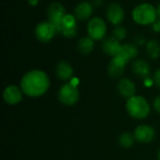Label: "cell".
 I'll use <instances>...</instances> for the list:
<instances>
[{
	"instance_id": "7c38bea8",
	"label": "cell",
	"mask_w": 160,
	"mask_h": 160,
	"mask_svg": "<svg viewBox=\"0 0 160 160\" xmlns=\"http://www.w3.org/2000/svg\"><path fill=\"white\" fill-rule=\"evenodd\" d=\"M122 44H120V41L118 39H116L113 36L105 38L102 41V50L103 52L108 54L111 55L112 57L116 56L121 49Z\"/></svg>"
},
{
	"instance_id": "d6986e66",
	"label": "cell",
	"mask_w": 160,
	"mask_h": 160,
	"mask_svg": "<svg viewBox=\"0 0 160 160\" xmlns=\"http://www.w3.org/2000/svg\"><path fill=\"white\" fill-rule=\"evenodd\" d=\"M95 47L94 39L90 37H83L78 42V50L82 54H89L93 52Z\"/></svg>"
},
{
	"instance_id": "f546056e",
	"label": "cell",
	"mask_w": 160,
	"mask_h": 160,
	"mask_svg": "<svg viewBox=\"0 0 160 160\" xmlns=\"http://www.w3.org/2000/svg\"><path fill=\"white\" fill-rule=\"evenodd\" d=\"M158 160H160V150L159 152H158Z\"/></svg>"
},
{
	"instance_id": "e0dca14e",
	"label": "cell",
	"mask_w": 160,
	"mask_h": 160,
	"mask_svg": "<svg viewBox=\"0 0 160 160\" xmlns=\"http://www.w3.org/2000/svg\"><path fill=\"white\" fill-rule=\"evenodd\" d=\"M56 76L62 81H69L73 76V68L67 61H61L57 64L55 68Z\"/></svg>"
},
{
	"instance_id": "277c9868",
	"label": "cell",
	"mask_w": 160,
	"mask_h": 160,
	"mask_svg": "<svg viewBox=\"0 0 160 160\" xmlns=\"http://www.w3.org/2000/svg\"><path fill=\"white\" fill-rule=\"evenodd\" d=\"M58 98L63 104L67 106L75 105L80 98V93L77 85H74L70 82L64 84L59 90Z\"/></svg>"
},
{
	"instance_id": "44dd1931",
	"label": "cell",
	"mask_w": 160,
	"mask_h": 160,
	"mask_svg": "<svg viewBox=\"0 0 160 160\" xmlns=\"http://www.w3.org/2000/svg\"><path fill=\"white\" fill-rule=\"evenodd\" d=\"M135 137L130 133H123L119 137V143L124 148H130L134 144Z\"/></svg>"
},
{
	"instance_id": "7402d4cb",
	"label": "cell",
	"mask_w": 160,
	"mask_h": 160,
	"mask_svg": "<svg viewBox=\"0 0 160 160\" xmlns=\"http://www.w3.org/2000/svg\"><path fill=\"white\" fill-rule=\"evenodd\" d=\"M127 36V29L122 26V25H117L114 30H113V37L118 39L119 41L120 40H123Z\"/></svg>"
},
{
	"instance_id": "f1b7e54d",
	"label": "cell",
	"mask_w": 160,
	"mask_h": 160,
	"mask_svg": "<svg viewBox=\"0 0 160 160\" xmlns=\"http://www.w3.org/2000/svg\"><path fill=\"white\" fill-rule=\"evenodd\" d=\"M157 11H158V16L159 17V19H160V4L158 5V8H157Z\"/></svg>"
},
{
	"instance_id": "52a82bcc",
	"label": "cell",
	"mask_w": 160,
	"mask_h": 160,
	"mask_svg": "<svg viewBox=\"0 0 160 160\" xmlns=\"http://www.w3.org/2000/svg\"><path fill=\"white\" fill-rule=\"evenodd\" d=\"M47 14H48L49 22H52L55 26L56 31H57L62 23L64 17L67 15L65 7L58 2H54L49 6Z\"/></svg>"
},
{
	"instance_id": "30bf717a",
	"label": "cell",
	"mask_w": 160,
	"mask_h": 160,
	"mask_svg": "<svg viewBox=\"0 0 160 160\" xmlns=\"http://www.w3.org/2000/svg\"><path fill=\"white\" fill-rule=\"evenodd\" d=\"M156 136V131L155 129L146 125H142L139 126L134 132V137L135 140L138 141L141 143H148L151 142Z\"/></svg>"
},
{
	"instance_id": "d4e9b609",
	"label": "cell",
	"mask_w": 160,
	"mask_h": 160,
	"mask_svg": "<svg viewBox=\"0 0 160 160\" xmlns=\"http://www.w3.org/2000/svg\"><path fill=\"white\" fill-rule=\"evenodd\" d=\"M154 81H155L156 84L158 85V87L160 88V68L158 69V70H157V72L155 73Z\"/></svg>"
},
{
	"instance_id": "2e32d148",
	"label": "cell",
	"mask_w": 160,
	"mask_h": 160,
	"mask_svg": "<svg viewBox=\"0 0 160 160\" xmlns=\"http://www.w3.org/2000/svg\"><path fill=\"white\" fill-rule=\"evenodd\" d=\"M138 55V49L135 44L133 43H126L122 44L121 49L116 56L122 58L127 63H128L130 60L134 59Z\"/></svg>"
},
{
	"instance_id": "7a4b0ae2",
	"label": "cell",
	"mask_w": 160,
	"mask_h": 160,
	"mask_svg": "<svg viewBox=\"0 0 160 160\" xmlns=\"http://www.w3.org/2000/svg\"><path fill=\"white\" fill-rule=\"evenodd\" d=\"M132 18L136 23L141 25L153 24L158 19V11L151 4H140L133 9Z\"/></svg>"
},
{
	"instance_id": "cb8c5ba5",
	"label": "cell",
	"mask_w": 160,
	"mask_h": 160,
	"mask_svg": "<svg viewBox=\"0 0 160 160\" xmlns=\"http://www.w3.org/2000/svg\"><path fill=\"white\" fill-rule=\"evenodd\" d=\"M154 108L160 114V96L154 100Z\"/></svg>"
},
{
	"instance_id": "9a60e30c",
	"label": "cell",
	"mask_w": 160,
	"mask_h": 160,
	"mask_svg": "<svg viewBox=\"0 0 160 160\" xmlns=\"http://www.w3.org/2000/svg\"><path fill=\"white\" fill-rule=\"evenodd\" d=\"M118 91L123 98L129 99L135 96L136 87L129 79H122L118 83Z\"/></svg>"
},
{
	"instance_id": "83f0119b",
	"label": "cell",
	"mask_w": 160,
	"mask_h": 160,
	"mask_svg": "<svg viewBox=\"0 0 160 160\" xmlns=\"http://www.w3.org/2000/svg\"><path fill=\"white\" fill-rule=\"evenodd\" d=\"M152 83H153V82H152L149 78H147V79L144 80V84H145L146 86H151Z\"/></svg>"
},
{
	"instance_id": "9c48e42d",
	"label": "cell",
	"mask_w": 160,
	"mask_h": 160,
	"mask_svg": "<svg viewBox=\"0 0 160 160\" xmlns=\"http://www.w3.org/2000/svg\"><path fill=\"white\" fill-rule=\"evenodd\" d=\"M106 15L108 21L114 25H120V23L125 19V11L121 5L117 3H112L109 5L107 8Z\"/></svg>"
},
{
	"instance_id": "603a6c76",
	"label": "cell",
	"mask_w": 160,
	"mask_h": 160,
	"mask_svg": "<svg viewBox=\"0 0 160 160\" xmlns=\"http://www.w3.org/2000/svg\"><path fill=\"white\" fill-rule=\"evenodd\" d=\"M152 28L156 33L160 32V19H157L156 22L152 24Z\"/></svg>"
},
{
	"instance_id": "484cf974",
	"label": "cell",
	"mask_w": 160,
	"mask_h": 160,
	"mask_svg": "<svg viewBox=\"0 0 160 160\" xmlns=\"http://www.w3.org/2000/svg\"><path fill=\"white\" fill-rule=\"evenodd\" d=\"M134 42L138 45H142V44H144L145 43V39L144 38L141 37V36H137L135 38H134Z\"/></svg>"
},
{
	"instance_id": "ba28073f",
	"label": "cell",
	"mask_w": 160,
	"mask_h": 160,
	"mask_svg": "<svg viewBox=\"0 0 160 160\" xmlns=\"http://www.w3.org/2000/svg\"><path fill=\"white\" fill-rule=\"evenodd\" d=\"M57 33L61 34L62 36L68 38H74L78 33L76 17L72 14H67L64 17L60 27L58 28Z\"/></svg>"
},
{
	"instance_id": "4fadbf2b",
	"label": "cell",
	"mask_w": 160,
	"mask_h": 160,
	"mask_svg": "<svg viewBox=\"0 0 160 160\" xmlns=\"http://www.w3.org/2000/svg\"><path fill=\"white\" fill-rule=\"evenodd\" d=\"M127 64L128 63L125 60H123L122 58H120L118 56L112 57V61L109 64V68H108L109 75L113 78L121 77L125 71V68H126Z\"/></svg>"
},
{
	"instance_id": "8fae6325",
	"label": "cell",
	"mask_w": 160,
	"mask_h": 160,
	"mask_svg": "<svg viewBox=\"0 0 160 160\" xmlns=\"http://www.w3.org/2000/svg\"><path fill=\"white\" fill-rule=\"evenodd\" d=\"M3 98L8 104H18L22 99V91L15 85H9L4 90Z\"/></svg>"
},
{
	"instance_id": "5b68a950",
	"label": "cell",
	"mask_w": 160,
	"mask_h": 160,
	"mask_svg": "<svg viewBox=\"0 0 160 160\" xmlns=\"http://www.w3.org/2000/svg\"><path fill=\"white\" fill-rule=\"evenodd\" d=\"M87 33L94 40H101L105 38L107 33V25L104 20L100 17H94L87 23Z\"/></svg>"
},
{
	"instance_id": "ffe728a7",
	"label": "cell",
	"mask_w": 160,
	"mask_h": 160,
	"mask_svg": "<svg viewBox=\"0 0 160 160\" xmlns=\"http://www.w3.org/2000/svg\"><path fill=\"white\" fill-rule=\"evenodd\" d=\"M147 55L152 59H157L160 55V45L157 40H150L146 43Z\"/></svg>"
},
{
	"instance_id": "ac0fdd59",
	"label": "cell",
	"mask_w": 160,
	"mask_h": 160,
	"mask_svg": "<svg viewBox=\"0 0 160 160\" xmlns=\"http://www.w3.org/2000/svg\"><path fill=\"white\" fill-rule=\"evenodd\" d=\"M132 69H133V72L140 78H142V79H147L149 78V75H150V66L149 64L142 60V59H137L133 62L132 64Z\"/></svg>"
},
{
	"instance_id": "4316f807",
	"label": "cell",
	"mask_w": 160,
	"mask_h": 160,
	"mask_svg": "<svg viewBox=\"0 0 160 160\" xmlns=\"http://www.w3.org/2000/svg\"><path fill=\"white\" fill-rule=\"evenodd\" d=\"M27 1H28V4L33 7H35L38 4V0H27Z\"/></svg>"
},
{
	"instance_id": "6da1fadb",
	"label": "cell",
	"mask_w": 160,
	"mask_h": 160,
	"mask_svg": "<svg viewBox=\"0 0 160 160\" xmlns=\"http://www.w3.org/2000/svg\"><path fill=\"white\" fill-rule=\"evenodd\" d=\"M49 87V77L42 70H31L24 74L21 80V89L22 93L31 98H38L44 95Z\"/></svg>"
},
{
	"instance_id": "8992f818",
	"label": "cell",
	"mask_w": 160,
	"mask_h": 160,
	"mask_svg": "<svg viewBox=\"0 0 160 160\" xmlns=\"http://www.w3.org/2000/svg\"><path fill=\"white\" fill-rule=\"evenodd\" d=\"M56 33L57 31L55 26L50 22H41L36 26L35 29V36L37 39L43 43L51 41Z\"/></svg>"
},
{
	"instance_id": "5bb4252c",
	"label": "cell",
	"mask_w": 160,
	"mask_h": 160,
	"mask_svg": "<svg viewBox=\"0 0 160 160\" xmlns=\"http://www.w3.org/2000/svg\"><path fill=\"white\" fill-rule=\"evenodd\" d=\"M93 5L90 2L82 1L79 3L74 9V16L80 21L88 20L93 14Z\"/></svg>"
},
{
	"instance_id": "3957f363",
	"label": "cell",
	"mask_w": 160,
	"mask_h": 160,
	"mask_svg": "<svg viewBox=\"0 0 160 160\" xmlns=\"http://www.w3.org/2000/svg\"><path fill=\"white\" fill-rule=\"evenodd\" d=\"M127 111L135 119H144L149 115L150 106L146 99L140 96H134L128 99Z\"/></svg>"
}]
</instances>
